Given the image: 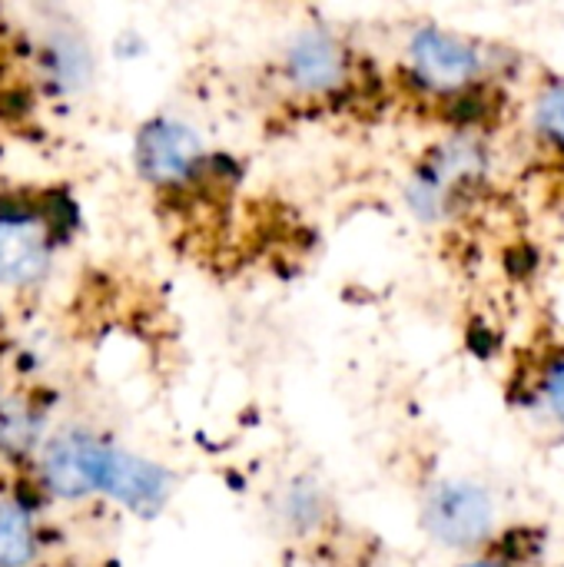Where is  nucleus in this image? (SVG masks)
<instances>
[{"mask_svg":"<svg viewBox=\"0 0 564 567\" xmlns=\"http://www.w3.org/2000/svg\"><path fill=\"white\" fill-rule=\"evenodd\" d=\"M425 528L449 548H475L495 528V505L475 482H445L425 502Z\"/></svg>","mask_w":564,"mask_h":567,"instance_id":"nucleus-1","label":"nucleus"},{"mask_svg":"<svg viewBox=\"0 0 564 567\" xmlns=\"http://www.w3.org/2000/svg\"><path fill=\"white\" fill-rule=\"evenodd\" d=\"M485 166V153L472 140H452L442 146L412 179L409 186V203L419 216L435 219L449 213L452 196L462 189V183H472Z\"/></svg>","mask_w":564,"mask_h":567,"instance_id":"nucleus-2","label":"nucleus"},{"mask_svg":"<svg viewBox=\"0 0 564 567\" xmlns=\"http://www.w3.org/2000/svg\"><path fill=\"white\" fill-rule=\"evenodd\" d=\"M409 56L422 83L432 90H459L482 73V53L475 43L435 27H425L412 37Z\"/></svg>","mask_w":564,"mask_h":567,"instance_id":"nucleus-3","label":"nucleus"},{"mask_svg":"<svg viewBox=\"0 0 564 567\" xmlns=\"http://www.w3.org/2000/svg\"><path fill=\"white\" fill-rule=\"evenodd\" d=\"M106 445L90 435H63L43 455V482L60 498H83L100 488Z\"/></svg>","mask_w":564,"mask_h":567,"instance_id":"nucleus-4","label":"nucleus"},{"mask_svg":"<svg viewBox=\"0 0 564 567\" xmlns=\"http://www.w3.org/2000/svg\"><path fill=\"white\" fill-rule=\"evenodd\" d=\"M199 156H203L199 136L189 126L170 123V120L146 126L136 143V159H140L143 173L156 183L186 179L193 173V166L199 163Z\"/></svg>","mask_w":564,"mask_h":567,"instance_id":"nucleus-5","label":"nucleus"},{"mask_svg":"<svg viewBox=\"0 0 564 567\" xmlns=\"http://www.w3.org/2000/svg\"><path fill=\"white\" fill-rule=\"evenodd\" d=\"M100 488L133 512H153L163 505L170 482L160 465L106 445L103 468H100Z\"/></svg>","mask_w":564,"mask_h":567,"instance_id":"nucleus-6","label":"nucleus"},{"mask_svg":"<svg viewBox=\"0 0 564 567\" xmlns=\"http://www.w3.org/2000/svg\"><path fill=\"white\" fill-rule=\"evenodd\" d=\"M50 246L37 223L30 219H0V282L30 286L47 272Z\"/></svg>","mask_w":564,"mask_h":567,"instance_id":"nucleus-7","label":"nucleus"},{"mask_svg":"<svg viewBox=\"0 0 564 567\" xmlns=\"http://www.w3.org/2000/svg\"><path fill=\"white\" fill-rule=\"evenodd\" d=\"M289 73L302 90H329V86H336L342 80V73H346V60H342L339 43L322 30L302 33L289 50Z\"/></svg>","mask_w":564,"mask_h":567,"instance_id":"nucleus-8","label":"nucleus"},{"mask_svg":"<svg viewBox=\"0 0 564 567\" xmlns=\"http://www.w3.org/2000/svg\"><path fill=\"white\" fill-rule=\"evenodd\" d=\"M33 558V532L20 508L0 502V567H23Z\"/></svg>","mask_w":564,"mask_h":567,"instance_id":"nucleus-9","label":"nucleus"},{"mask_svg":"<svg viewBox=\"0 0 564 567\" xmlns=\"http://www.w3.org/2000/svg\"><path fill=\"white\" fill-rule=\"evenodd\" d=\"M37 435H40L37 415L17 399H0V449L10 455H23L27 449H33Z\"/></svg>","mask_w":564,"mask_h":567,"instance_id":"nucleus-10","label":"nucleus"},{"mask_svg":"<svg viewBox=\"0 0 564 567\" xmlns=\"http://www.w3.org/2000/svg\"><path fill=\"white\" fill-rule=\"evenodd\" d=\"M535 126L545 140L564 150V83L548 86L535 103Z\"/></svg>","mask_w":564,"mask_h":567,"instance_id":"nucleus-11","label":"nucleus"},{"mask_svg":"<svg viewBox=\"0 0 564 567\" xmlns=\"http://www.w3.org/2000/svg\"><path fill=\"white\" fill-rule=\"evenodd\" d=\"M542 389H545V405H548V412L564 425V355L548 365Z\"/></svg>","mask_w":564,"mask_h":567,"instance_id":"nucleus-12","label":"nucleus"},{"mask_svg":"<svg viewBox=\"0 0 564 567\" xmlns=\"http://www.w3.org/2000/svg\"><path fill=\"white\" fill-rule=\"evenodd\" d=\"M462 567H505L502 561H489V558H479V561H469V565Z\"/></svg>","mask_w":564,"mask_h":567,"instance_id":"nucleus-13","label":"nucleus"},{"mask_svg":"<svg viewBox=\"0 0 564 567\" xmlns=\"http://www.w3.org/2000/svg\"><path fill=\"white\" fill-rule=\"evenodd\" d=\"M562 567H564V565H562Z\"/></svg>","mask_w":564,"mask_h":567,"instance_id":"nucleus-14","label":"nucleus"}]
</instances>
